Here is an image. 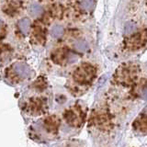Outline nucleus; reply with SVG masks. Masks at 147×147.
I'll list each match as a JSON object with an SVG mask.
<instances>
[{"instance_id": "f8f14e48", "label": "nucleus", "mask_w": 147, "mask_h": 147, "mask_svg": "<svg viewBox=\"0 0 147 147\" xmlns=\"http://www.w3.org/2000/svg\"><path fill=\"white\" fill-rule=\"evenodd\" d=\"M46 125H47V127L50 130H55L58 125V121L56 119V118H54V117L49 118L47 121H46Z\"/></svg>"}, {"instance_id": "0eeeda50", "label": "nucleus", "mask_w": 147, "mask_h": 147, "mask_svg": "<svg viewBox=\"0 0 147 147\" xmlns=\"http://www.w3.org/2000/svg\"><path fill=\"white\" fill-rule=\"evenodd\" d=\"M74 47H75L76 51H77L78 53H85L87 50V43L86 41L83 40H78L74 44Z\"/></svg>"}, {"instance_id": "6e6552de", "label": "nucleus", "mask_w": 147, "mask_h": 147, "mask_svg": "<svg viewBox=\"0 0 147 147\" xmlns=\"http://www.w3.org/2000/svg\"><path fill=\"white\" fill-rule=\"evenodd\" d=\"M30 13L32 17H39L42 14V8L38 4H32L30 7Z\"/></svg>"}, {"instance_id": "423d86ee", "label": "nucleus", "mask_w": 147, "mask_h": 147, "mask_svg": "<svg viewBox=\"0 0 147 147\" xmlns=\"http://www.w3.org/2000/svg\"><path fill=\"white\" fill-rule=\"evenodd\" d=\"M14 69H15V72L18 76H21L23 77H26L30 74V68L22 63H17L15 67H14Z\"/></svg>"}, {"instance_id": "20e7f679", "label": "nucleus", "mask_w": 147, "mask_h": 147, "mask_svg": "<svg viewBox=\"0 0 147 147\" xmlns=\"http://www.w3.org/2000/svg\"><path fill=\"white\" fill-rule=\"evenodd\" d=\"M66 121L69 124H71L72 126H79L82 122V119L80 115L75 110H68L64 114Z\"/></svg>"}, {"instance_id": "2eb2a0df", "label": "nucleus", "mask_w": 147, "mask_h": 147, "mask_svg": "<svg viewBox=\"0 0 147 147\" xmlns=\"http://www.w3.org/2000/svg\"><path fill=\"white\" fill-rule=\"evenodd\" d=\"M144 112H145V113H147V106H146L145 109H144Z\"/></svg>"}, {"instance_id": "dca6fc26", "label": "nucleus", "mask_w": 147, "mask_h": 147, "mask_svg": "<svg viewBox=\"0 0 147 147\" xmlns=\"http://www.w3.org/2000/svg\"><path fill=\"white\" fill-rule=\"evenodd\" d=\"M0 23H1V21H0Z\"/></svg>"}, {"instance_id": "f03ea898", "label": "nucleus", "mask_w": 147, "mask_h": 147, "mask_svg": "<svg viewBox=\"0 0 147 147\" xmlns=\"http://www.w3.org/2000/svg\"><path fill=\"white\" fill-rule=\"evenodd\" d=\"M137 76V70L136 67L133 65H126L119 69L118 72L117 77L119 81L124 84L130 85L132 83L133 80H135Z\"/></svg>"}, {"instance_id": "39448f33", "label": "nucleus", "mask_w": 147, "mask_h": 147, "mask_svg": "<svg viewBox=\"0 0 147 147\" xmlns=\"http://www.w3.org/2000/svg\"><path fill=\"white\" fill-rule=\"evenodd\" d=\"M137 130L142 132H147V117L142 116L136 119V121L133 123Z\"/></svg>"}, {"instance_id": "f257e3e1", "label": "nucleus", "mask_w": 147, "mask_h": 147, "mask_svg": "<svg viewBox=\"0 0 147 147\" xmlns=\"http://www.w3.org/2000/svg\"><path fill=\"white\" fill-rule=\"evenodd\" d=\"M95 74L96 69L90 64L86 63L78 67L74 73V79L79 83H87L93 79Z\"/></svg>"}, {"instance_id": "ddd939ff", "label": "nucleus", "mask_w": 147, "mask_h": 147, "mask_svg": "<svg viewBox=\"0 0 147 147\" xmlns=\"http://www.w3.org/2000/svg\"><path fill=\"white\" fill-rule=\"evenodd\" d=\"M135 30V25L133 24V23H131V22H129L127 23V25H126V28H125V32L127 34H130L131 33V32Z\"/></svg>"}, {"instance_id": "9b49d317", "label": "nucleus", "mask_w": 147, "mask_h": 147, "mask_svg": "<svg viewBox=\"0 0 147 147\" xmlns=\"http://www.w3.org/2000/svg\"><path fill=\"white\" fill-rule=\"evenodd\" d=\"M81 6L86 10H92L95 7V2L94 0H83L81 2Z\"/></svg>"}, {"instance_id": "9d476101", "label": "nucleus", "mask_w": 147, "mask_h": 147, "mask_svg": "<svg viewBox=\"0 0 147 147\" xmlns=\"http://www.w3.org/2000/svg\"><path fill=\"white\" fill-rule=\"evenodd\" d=\"M63 33V29L62 26L60 25H55L52 28V30H51V35H52L53 38L57 39L60 38Z\"/></svg>"}, {"instance_id": "1a4fd4ad", "label": "nucleus", "mask_w": 147, "mask_h": 147, "mask_svg": "<svg viewBox=\"0 0 147 147\" xmlns=\"http://www.w3.org/2000/svg\"><path fill=\"white\" fill-rule=\"evenodd\" d=\"M18 27H20V30L23 33H28L30 30V21L28 20V18H23L18 23Z\"/></svg>"}, {"instance_id": "4468645a", "label": "nucleus", "mask_w": 147, "mask_h": 147, "mask_svg": "<svg viewBox=\"0 0 147 147\" xmlns=\"http://www.w3.org/2000/svg\"><path fill=\"white\" fill-rule=\"evenodd\" d=\"M142 99L147 100V88H145L144 91H142Z\"/></svg>"}, {"instance_id": "7ed1b4c3", "label": "nucleus", "mask_w": 147, "mask_h": 147, "mask_svg": "<svg viewBox=\"0 0 147 147\" xmlns=\"http://www.w3.org/2000/svg\"><path fill=\"white\" fill-rule=\"evenodd\" d=\"M147 39V34L146 31L142 32V33H139L135 35L132 38L128 40V46L131 48H138L141 47V46L145 42V40Z\"/></svg>"}]
</instances>
